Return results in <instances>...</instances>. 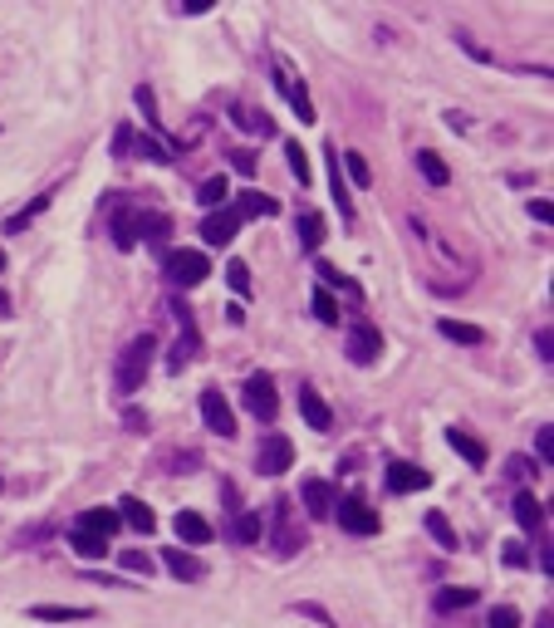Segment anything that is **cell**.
<instances>
[{
	"label": "cell",
	"instance_id": "6da1fadb",
	"mask_svg": "<svg viewBox=\"0 0 554 628\" xmlns=\"http://www.w3.org/2000/svg\"><path fill=\"white\" fill-rule=\"evenodd\" d=\"M152 353H158V339H152V334L128 339V349L118 353V369H113L118 393H138L143 388V379H148V369H152Z\"/></svg>",
	"mask_w": 554,
	"mask_h": 628
},
{
	"label": "cell",
	"instance_id": "7a4b0ae2",
	"mask_svg": "<svg viewBox=\"0 0 554 628\" xmlns=\"http://www.w3.org/2000/svg\"><path fill=\"white\" fill-rule=\"evenodd\" d=\"M162 270H167V280H172V285L192 290V285H202V280L212 275V260H206L202 250H172V256L162 260Z\"/></svg>",
	"mask_w": 554,
	"mask_h": 628
},
{
	"label": "cell",
	"instance_id": "3957f363",
	"mask_svg": "<svg viewBox=\"0 0 554 628\" xmlns=\"http://www.w3.org/2000/svg\"><path fill=\"white\" fill-rule=\"evenodd\" d=\"M270 520H275V530H270V540H275V554H285V560H290V554L305 550V530H299L295 506H290V501H275Z\"/></svg>",
	"mask_w": 554,
	"mask_h": 628
},
{
	"label": "cell",
	"instance_id": "277c9868",
	"mask_svg": "<svg viewBox=\"0 0 554 628\" xmlns=\"http://www.w3.org/2000/svg\"><path fill=\"white\" fill-rule=\"evenodd\" d=\"M333 516H339V526L349 536H378V510H368V501H359V496L333 501Z\"/></svg>",
	"mask_w": 554,
	"mask_h": 628
},
{
	"label": "cell",
	"instance_id": "5b68a950",
	"mask_svg": "<svg viewBox=\"0 0 554 628\" xmlns=\"http://www.w3.org/2000/svg\"><path fill=\"white\" fill-rule=\"evenodd\" d=\"M246 407L260 417V423H275L280 397H275V379H270V373H250L246 379Z\"/></svg>",
	"mask_w": 554,
	"mask_h": 628
},
{
	"label": "cell",
	"instance_id": "8992f818",
	"mask_svg": "<svg viewBox=\"0 0 554 628\" xmlns=\"http://www.w3.org/2000/svg\"><path fill=\"white\" fill-rule=\"evenodd\" d=\"M290 462H295V442H290L285 432H270L255 452V467L265 471V476H280V471H290Z\"/></svg>",
	"mask_w": 554,
	"mask_h": 628
},
{
	"label": "cell",
	"instance_id": "52a82bcc",
	"mask_svg": "<svg viewBox=\"0 0 554 628\" xmlns=\"http://www.w3.org/2000/svg\"><path fill=\"white\" fill-rule=\"evenodd\" d=\"M202 417H206L212 432L236 437V413H231V403L221 397V388H202Z\"/></svg>",
	"mask_w": 554,
	"mask_h": 628
},
{
	"label": "cell",
	"instance_id": "ba28073f",
	"mask_svg": "<svg viewBox=\"0 0 554 628\" xmlns=\"http://www.w3.org/2000/svg\"><path fill=\"white\" fill-rule=\"evenodd\" d=\"M299 496H305V510H309L315 520H329V516H333V486H329L324 476H309L305 486H299Z\"/></svg>",
	"mask_w": 554,
	"mask_h": 628
},
{
	"label": "cell",
	"instance_id": "9c48e42d",
	"mask_svg": "<svg viewBox=\"0 0 554 628\" xmlns=\"http://www.w3.org/2000/svg\"><path fill=\"white\" fill-rule=\"evenodd\" d=\"M378 349H383L378 329L359 319V324L349 329V359H353V363H373V359H378Z\"/></svg>",
	"mask_w": 554,
	"mask_h": 628
},
{
	"label": "cell",
	"instance_id": "30bf717a",
	"mask_svg": "<svg viewBox=\"0 0 554 628\" xmlns=\"http://www.w3.org/2000/svg\"><path fill=\"white\" fill-rule=\"evenodd\" d=\"M236 226H240V216L231 212V206L212 212V216L202 222V236H206V246H231V240H236Z\"/></svg>",
	"mask_w": 554,
	"mask_h": 628
},
{
	"label": "cell",
	"instance_id": "8fae6325",
	"mask_svg": "<svg viewBox=\"0 0 554 628\" xmlns=\"http://www.w3.org/2000/svg\"><path fill=\"white\" fill-rule=\"evenodd\" d=\"M177 536H182L186 545H212L216 530H212V520L196 516V510H177Z\"/></svg>",
	"mask_w": 554,
	"mask_h": 628
},
{
	"label": "cell",
	"instance_id": "7c38bea8",
	"mask_svg": "<svg viewBox=\"0 0 554 628\" xmlns=\"http://www.w3.org/2000/svg\"><path fill=\"white\" fill-rule=\"evenodd\" d=\"M299 417H305L315 432H329L333 427V413H329V403L315 393V388H299Z\"/></svg>",
	"mask_w": 554,
	"mask_h": 628
},
{
	"label": "cell",
	"instance_id": "4fadbf2b",
	"mask_svg": "<svg viewBox=\"0 0 554 628\" xmlns=\"http://www.w3.org/2000/svg\"><path fill=\"white\" fill-rule=\"evenodd\" d=\"M427 471L422 467H412V462H393L388 467V491H397V496H407V491H422L427 486Z\"/></svg>",
	"mask_w": 554,
	"mask_h": 628
},
{
	"label": "cell",
	"instance_id": "5bb4252c",
	"mask_svg": "<svg viewBox=\"0 0 554 628\" xmlns=\"http://www.w3.org/2000/svg\"><path fill=\"white\" fill-rule=\"evenodd\" d=\"M118 526H123L118 510H108V506H89V510L79 516V530H89V536H99V540H108Z\"/></svg>",
	"mask_w": 554,
	"mask_h": 628
},
{
	"label": "cell",
	"instance_id": "9a60e30c",
	"mask_svg": "<svg viewBox=\"0 0 554 628\" xmlns=\"http://www.w3.org/2000/svg\"><path fill=\"white\" fill-rule=\"evenodd\" d=\"M30 619H39V624H79V619H93V609H79V604H35Z\"/></svg>",
	"mask_w": 554,
	"mask_h": 628
},
{
	"label": "cell",
	"instance_id": "2e32d148",
	"mask_svg": "<svg viewBox=\"0 0 554 628\" xmlns=\"http://www.w3.org/2000/svg\"><path fill=\"white\" fill-rule=\"evenodd\" d=\"M162 564L177 574V580H192V584H196V580H206V564L196 560L192 550H162Z\"/></svg>",
	"mask_w": 554,
	"mask_h": 628
},
{
	"label": "cell",
	"instance_id": "e0dca14e",
	"mask_svg": "<svg viewBox=\"0 0 554 628\" xmlns=\"http://www.w3.org/2000/svg\"><path fill=\"white\" fill-rule=\"evenodd\" d=\"M446 442H452V452L456 457H466V462H472V467H486V442H480V437H472V432H466V427H452V432H446Z\"/></svg>",
	"mask_w": 554,
	"mask_h": 628
},
{
	"label": "cell",
	"instance_id": "ac0fdd59",
	"mask_svg": "<svg viewBox=\"0 0 554 628\" xmlns=\"http://www.w3.org/2000/svg\"><path fill=\"white\" fill-rule=\"evenodd\" d=\"M113 246L118 250L138 246V212L133 206H113Z\"/></svg>",
	"mask_w": 554,
	"mask_h": 628
},
{
	"label": "cell",
	"instance_id": "d6986e66",
	"mask_svg": "<svg viewBox=\"0 0 554 628\" xmlns=\"http://www.w3.org/2000/svg\"><path fill=\"white\" fill-rule=\"evenodd\" d=\"M118 520H128V526L143 530V536H152V530H158V516H152V510L143 506L138 496H123V501H118Z\"/></svg>",
	"mask_w": 554,
	"mask_h": 628
},
{
	"label": "cell",
	"instance_id": "ffe728a7",
	"mask_svg": "<svg viewBox=\"0 0 554 628\" xmlns=\"http://www.w3.org/2000/svg\"><path fill=\"white\" fill-rule=\"evenodd\" d=\"M226 206H231L240 222H250V216H275V212H280V206L270 202V196H260V192H240L236 202H226Z\"/></svg>",
	"mask_w": 554,
	"mask_h": 628
},
{
	"label": "cell",
	"instance_id": "44dd1931",
	"mask_svg": "<svg viewBox=\"0 0 554 628\" xmlns=\"http://www.w3.org/2000/svg\"><path fill=\"white\" fill-rule=\"evenodd\" d=\"M138 236L148 240V246H167V236H172V222H167L162 212H138Z\"/></svg>",
	"mask_w": 554,
	"mask_h": 628
},
{
	"label": "cell",
	"instance_id": "7402d4cb",
	"mask_svg": "<svg viewBox=\"0 0 554 628\" xmlns=\"http://www.w3.org/2000/svg\"><path fill=\"white\" fill-rule=\"evenodd\" d=\"M295 236H299V246H305V250H319L324 246V216L319 212H305L295 222Z\"/></svg>",
	"mask_w": 554,
	"mask_h": 628
},
{
	"label": "cell",
	"instance_id": "603a6c76",
	"mask_svg": "<svg viewBox=\"0 0 554 628\" xmlns=\"http://www.w3.org/2000/svg\"><path fill=\"white\" fill-rule=\"evenodd\" d=\"M196 202H202V206H226V202H231V182H226V172L221 177H206V182L196 187Z\"/></svg>",
	"mask_w": 554,
	"mask_h": 628
},
{
	"label": "cell",
	"instance_id": "cb8c5ba5",
	"mask_svg": "<svg viewBox=\"0 0 554 628\" xmlns=\"http://www.w3.org/2000/svg\"><path fill=\"white\" fill-rule=\"evenodd\" d=\"M515 520H520L525 530H540V526H545V506H540L530 491H520V496H515Z\"/></svg>",
	"mask_w": 554,
	"mask_h": 628
},
{
	"label": "cell",
	"instance_id": "d4e9b609",
	"mask_svg": "<svg viewBox=\"0 0 554 628\" xmlns=\"http://www.w3.org/2000/svg\"><path fill=\"white\" fill-rule=\"evenodd\" d=\"M417 172H422L432 187H446V182H452V167H446L437 153H417Z\"/></svg>",
	"mask_w": 554,
	"mask_h": 628
},
{
	"label": "cell",
	"instance_id": "484cf974",
	"mask_svg": "<svg viewBox=\"0 0 554 628\" xmlns=\"http://www.w3.org/2000/svg\"><path fill=\"white\" fill-rule=\"evenodd\" d=\"M427 536H432L442 550H456V530H452V520H446L442 510H427Z\"/></svg>",
	"mask_w": 554,
	"mask_h": 628
},
{
	"label": "cell",
	"instance_id": "4316f807",
	"mask_svg": "<svg viewBox=\"0 0 554 628\" xmlns=\"http://www.w3.org/2000/svg\"><path fill=\"white\" fill-rule=\"evenodd\" d=\"M437 329H442L446 339H456V344H486V329H476V324H462V319H442Z\"/></svg>",
	"mask_w": 554,
	"mask_h": 628
},
{
	"label": "cell",
	"instance_id": "83f0119b",
	"mask_svg": "<svg viewBox=\"0 0 554 628\" xmlns=\"http://www.w3.org/2000/svg\"><path fill=\"white\" fill-rule=\"evenodd\" d=\"M339 172H349L359 187L373 182V167H368V157H363V153H343V157H339Z\"/></svg>",
	"mask_w": 554,
	"mask_h": 628
},
{
	"label": "cell",
	"instance_id": "f1b7e54d",
	"mask_svg": "<svg viewBox=\"0 0 554 628\" xmlns=\"http://www.w3.org/2000/svg\"><path fill=\"white\" fill-rule=\"evenodd\" d=\"M280 89L290 93V103H295V113H299V123H315V103H309V93H305V83H290V79H280Z\"/></svg>",
	"mask_w": 554,
	"mask_h": 628
},
{
	"label": "cell",
	"instance_id": "f546056e",
	"mask_svg": "<svg viewBox=\"0 0 554 628\" xmlns=\"http://www.w3.org/2000/svg\"><path fill=\"white\" fill-rule=\"evenodd\" d=\"M329 182H333V196H339V212L353 222V202H349V187H343V172H339V153H329Z\"/></svg>",
	"mask_w": 554,
	"mask_h": 628
},
{
	"label": "cell",
	"instance_id": "4dcf8cb0",
	"mask_svg": "<svg viewBox=\"0 0 554 628\" xmlns=\"http://www.w3.org/2000/svg\"><path fill=\"white\" fill-rule=\"evenodd\" d=\"M231 536H236V540H246V545H255V540H260V516H255V510H236Z\"/></svg>",
	"mask_w": 554,
	"mask_h": 628
},
{
	"label": "cell",
	"instance_id": "1f68e13d",
	"mask_svg": "<svg viewBox=\"0 0 554 628\" xmlns=\"http://www.w3.org/2000/svg\"><path fill=\"white\" fill-rule=\"evenodd\" d=\"M74 550L83 554V560H103V554H108V540L89 536V530H74Z\"/></svg>",
	"mask_w": 554,
	"mask_h": 628
},
{
	"label": "cell",
	"instance_id": "d6a6232c",
	"mask_svg": "<svg viewBox=\"0 0 554 628\" xmlns=\"http://www.w3.org/2000/svg\"><path fill=\"white\" fill-rule=\"evenodd\" d=\"M118 564H123L128 574H143V580L152 574V554H148V550H123V554H118Z\"/></svg>",
	"mask_w": 554,
	"mask_h": 628
},
{
	"label": "cell",
	"instance_id": "836d02e7",
	"mask_svg": "<svg viewBox=\"0 0 554 628\" xmlns=\"http://www.w3.org/2000/svg\"><path fill=\"white\" fill-rule=\"evenodd\" d=\"M236 123L246 133H270V123H265V113H255V109H246V103H236Z\"/></svg>",
	"mask_w": 554,
	"mask_h": 628
},
{
	"label": "cell",
	"instance_id": "e575fe53",
	"mask_svg": "<svg viewBox=\"0 0 554 628\" xmlns=\"http://www.w3.org/2000/svg\"><path fill=\"white\" fill-rule=\"evenodd\" d=\"M466 604H476V589H442L437 594V609H466Z\"/></svg>",
	"mask_w": 554,
	"mask_h": 628
},
{
	"label": "cell",
	"instance_id": "d590c367",
	"mask_svg": "<svg viewBox=\"0 0 554 628\" xmlns=\"http://www.w3.org/2000/svg\"><path fill=\"white\" fill-rule=\"evenodd\" d=\"M315 319H324V324H339V305H333V295H329V290H315Z\"/></svg>",
	"mask_w": 554,
	"mask_h": 628
},
{
	"label": "cell",
	"instance_id": "8d00e7d4",
	"mask_svg": "<svg viewBox=\"0 0 554 628\" xmlns=\"http://www.w3.org/2000/svg\"><path fill=\"white\" fill-rule=\"evenodd\" d=\"M226 280H231L236 295H250V270H246V260H231V266H226Z\"/></svg>",
	"mask_w": 554,
	"mask_h": 628
},
{
	"label": "cell",
	"instance_id": "74e56055",
	"mask_svg": "<svg viewBox=\"0 0 554 628\" xmlns=\"http://www.w3.org/2000/svg\"><path fill=\"white\" fill-rule=\"evenodd\" d=\"M133 99H138V109H143V118H148V123H152V128H158V123H162V118H158V93H152V89H148V83H143V89H138V93H133Z\"/></svg>",
	"mask_w": 554,
	"mask_h": 628
},
{
	"label": "cell",
	"instance_id": "f35d334b",
	"mask_svg": "<svg viewBox=\"0 0 554 628\" xmlns=\"http://www.w3.org/2000/svg\"><path fill=\"white\" fill-rule=\"evenodd\" d=\"M319 280H324V285H339V290H349V295H359V285H353L349 275H339V270H333L329 260H319Z\"/></svg>",
	"mask_w": 554,
	"mask_h": 628
},
{
	"label": "cell",
	"instance_id": "ab89813d",
	"mask_svg": "<svg viewBox=\"0 0 554 628\" xmlns=\"http://www.w3.org/2000/svg\"><path fill=\"white\" fill-rule=\"evenodd\" d=\"M285 153H290V172H295V177H299V187H309V157H305V153H299V143H290V148H285Z\"/></svg>",
	"mask_w": 554,
	"mask_h": 628
},
{
	"label": "cell",
	"instance_id": "60d3db41",
	"mask_svg": "<svg viewBox=\"0 0 554 628\" xmlns=\"http://www.w3.org/2000/svg\"><path fill=\"white\" fill-rule=\"evenodd\" d=\"M138 157H143V162H172L167 148H162V143H152V138H138Z\"/></svg>",
	"mask_w": 554,
	"mask_h": 628
},
{
	"label": "cell",
	"instance_id": "b9f144b4",
	"mask_svg": "<svg viewBox=\"0 0 554 628\" xmlns=\"http://www.w3.org/2000/svg\"><path fill=\"white\" fill-rule=\"evenodd\" d=\"M550 432H554V427H540V432H535V452H540V462H545V467L554 462V437Z\"/></svg>",
	"mask_w": 554,
	"mask_h": 628
},
{
	"label": "cell",
	"instance_id": "7bdbcfd3",
	"mask_svg": "<svg viewBox=\"0 0 554 628\" xmlns=\"http://www.w3.org/2000/svg\"><path fill=\"white\" fill-rule=\"evenodd\" d=\"M486 628H520V614L510 609V604H500V609L490 614V624H486Z\"/></svg>",
	"mask_w": 554,
	"mask_h": 628
},
{
	"label": "cell",
	"instance_id": "ee69618b",
	"mask_svg": "<svg viewBox=\"0 0 554 628\" xmlns=\"http://www.w3.org/2000/svg\"><path fill=\"white\" fill-rule=\"evenodd\" d=\"M506 564H510V570H525V564H530V554H525L520 540H510V545H506Z\"/></svg>",
	"mask_w": 554,
	"mask_h": 628
},
{
	"label": "cell",
	"instance_id": "f6af8a7d",
	"mask_svg": "<svg viewBox=\"0 0 554 628\" xmlns=\"http://www.w3.org/2000/svg\"><path fill=\"white\" fill-rule=\"evenodd\" d=\"M231 167H236V172H240V177H250V172H255V153H246V148H236V153H231Z\"/></svg>",
	"mask_w": 554,
	"mask_h": 628
},
{
	"label": "cell",
	"instance_id": "bcb514c9",
	"mask_svg": "<svg viewBox=\"0 0 554 628\" xmlns=\"http://www.w3.org/2000/svg\"><path fill=\"white\" fill-rule=\"evenodd\" d=\"M128 148H133V128H128V123H118V133H113V157H123Z\"/></svg>",
	"mask_w": 554,
	"mask_h": 628
},
{
	"label": "cell",
	"instance_id": "7dc6e473",
	"mask_svg": "<svg viewBox=\"0 0 554 628\" xmlns=\"http://www.w3.org/2000/svg\"><path fill=\"white\" fill-rule=\"evenodd\" d=\"M506 476H510V481H525V476H530V457H510V462H506Z\"/></svg>",
	"mask_w": 554,
	"mask_h": 628
},
{
	"label": "cell",
	"instance_id": "c3c4849f",
	"mask_svg": "<svg viewBox=\"0 0 554 628\" xmlns=\"http://www.w3.org/2000/svg\"><path fill=\"white\" fill-rule=\"evenodd\" d=\"M550 344H554V334H550V329H540V334H535V349H540V359H545V363L554 359V353H550Z\"/></svg>",
	"mask_w": 554,
	"mask_h": 628
},
{
	"label": "cell",
	"instance_id": "681fc988",
	"mask_svg": "<svg viewBox=\"0 0 554 628\" xmlns=\"http://www.w3.org/2000/svg\"><path fill=\"white\" fill-rule=\"evenodd\" d=\"M530 216H535V222H550V202H530Z\"/></svg>",
	"mask_w": 554,
	"mask_h": 628
},
{
	"label": "cell",
	"instance_id": "f907efd6",
	"mask_svg": "<svg viewBox=\"0 0 554 628\" xmlns=\"http://www.w3.org/2000/svg\"><path fill=\"white\" fill-rule=\"evenodd\" d=\"M0 270H5V250H0Z\"/></svg>",
	"mask_w": 554,
	"mask_h": 628
},
{
	"label": "cell",
	"instance_id": "816d5d0a",
	"mask_svg": "<svg viewBox=\"0 0 554 628\" xmlns=\"http://www.w3.org/2000/svg\"><path fill=\"white\" fill-rule=\"evenodd\" d=\"M0 491H5V476H0Z\"/></svg>",
	"mask_w": 554,
	"mask_h": 628
},
{
	"label": "cell",
	"instance_id": "f5cc1de1",
	"mask_svg": "<svg viewBox=\"0 0 554 628\" xmlns=\"http://www.w3.org/2000/svg\"><path fill=\"white\" fill-rule=\"evenodd\" d=\"M0 310H5V300H0Z\"/></svg>",
	"mask_w": 554,
	"mask_h": 628
}]
</instances>
